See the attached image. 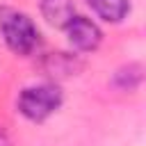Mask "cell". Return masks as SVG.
Returning a JSON list of instances; mask_svg holds the SVG:
<instances>
[{
    "label": "cell",
    "instance_id": "cell-1",
    "mask_svg": "<svg viewBox=\"0 0 146 146\" xmlns=\"http://www.w3.org/2000/svg\"><path fill=\"white\" fill-rule=\"evenodd\" d=\"M0 32L5 36L7 48L21 57L32 55L41 43L39 27L27 14L18 9H9V7L0 9Z\"/></svg>",
    "mask_w": 146,
    "mask_h": 146
},
{
    "label": "cell",
    "instance_id": "cell-2",
    "mask_svg": "<svg viewBox=\"0 0 146 146\" xmlns=\"http://www.w3.org/2000/svg\"><path fill=\"white\" fill-rule=\"evenodd\" d=\"M18 112L34 121V123H41L46 121L50 114H55L62 105V89L57 84H36V87H27L21 91L18 100Z\"/></svg>",
    "mask_w": 146,
    "mask_h": 146
},
{
    "label": "cell",
    "instance_id": "cell-3",
    "mask_svg": "<svg viewBox=\"0 0 146 146\" xmlns=\"http://www.w3.org/2000/svg\"><path fill=\"white\" fill-rule=\"evenodd\" d=\"M66 36H68V43L82 52H89V50H96L103 41V32L100 27L91 21V18H84V16H73L66 27H64Z\"/></svg>",
    "mask_w": 146,
    "mask_h": 146
},
{
    "label": "cell",
    "instance_id": "cell-4",
    "mask_svg": "<svg viewBox=\"0 0 146 146\" xmlns=\"http://www.w3.org/2000/svg\"><path fill=\"white\" fill-rule=\"evenodd\" d=\"M41 16L52 27L64 30L66 23L75 16V5L73 0H41Z\"/></svg>",
    "mask_w": 146,
    "mask_h": 146
},
{
    "label": "cell",
    "instance_id": "cell-5",
    "mask_svg": "<svg viewBox=\"0 0 146 146\" xmlns=\"http://www.w3.org/2000/svg\"><path fill=\"white\" fill-rule=\"evenodd\" d=\"M87 2L96 11V16L107 23H121L125 18V14L130 11L128 0H87Z\"/></svg>",
    "mask_w": 146,
    "mask_h": 146
},
{
    "label": "cell",
    "instance_id": "cell-6",
    "mask_svg": "<svg viewBox=\"0 0 146 146\" xmlns=\"http://www.w3.org/2000/svg\"><path fill=\"white\" fill-rule=\"evenodd\" d=\"M0 146H9V141H7V137H5V135H0Z\"/></svg>",
    "mask_w": 146,
    "mask_h": 146
}]
</instances>
